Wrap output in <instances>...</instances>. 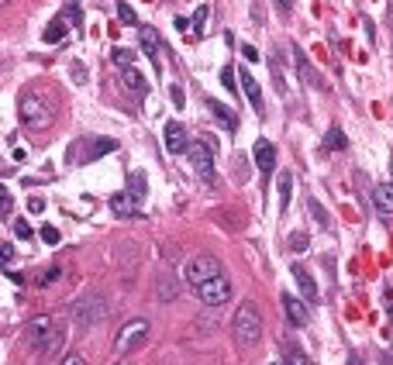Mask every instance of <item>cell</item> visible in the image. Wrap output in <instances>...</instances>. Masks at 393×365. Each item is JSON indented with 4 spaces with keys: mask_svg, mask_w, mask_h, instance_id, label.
Here are the masks:
<instances>
[{
    "mask_svg": "<svg viewBox=\"0 0 393 365\" xmlns=\"http://www.w3.org/2000/svg\"><path fill=\"white\" fill-rule=\"evenodd\" d=\"M238 79H241V90H245L249 104L256 107V110H262V90H259V83H256V76H252L249 69H241V73H238Z\"/></svg>",
    "mask_w": 393,
    "mask_h": 365,
    "instance_id": "9a60e30c",
    "label": "cell"
},
{
    "mask_svg": "<svg viewBox=\"0 0 393 365\" xmlns=\"http://www.w3.org/2000/svg\"><path fill=\"white\" fill-rule=\"evenodd\" d=\"M28 210H31V214H42V210H45V200H42V197H31V200H28Z\"/></svg>",
    "mask_w": 393,
    "mask_h": 365,
    "instance_id": "ab89813d",
    "label": "cell"
},
{
    "mask_svg": "<svg viewBox=\"0 0 393 365\" xmlns=\"http://www.w3.org/2000/svg\"><path fill=\"white\" fill-rule=\"evenodd\" d=\"M7 4H11V0H0V7H7Z\"/></svg>",
    "mask_w": 393,
    "mask_h": 365,
    "instance_id": "ee69618b",
    "label": "cell"
},
{
    "mask_svg": "<svg viewBox=\"0 0 393 365\" xmlns=\"http://www.w3.org/2000/svg\"><path fill=\"white\" fill-rule=\"evenodd\" d=\"M114 149H118V141H110V138H107V141H93V152H90V158L101 156V152H114Z\"/></svg>",
    "mask_w": 393,
    "mask_h": 365,
    "instance_id": "836d02e7",
    "label": "cell"
},
{
    "mask_svg": "<svg viewBox=\"0 0 393 365\" xmlns=\"http://www.w3.org/2000/svg\"><path fill=\"white\" fill-rule=\"evenodd\" d=\"M390 176H393V158H390Z\"/></svg>",
    "mask_w": 393,
    "mask_h": 365,
    "instance_id": "f6af8a7d",
    "label": "cell"
},
{
    "mask_svg": "<svg viewBox=\"0 0 393 365\" xmlns=\"http://www.w3.org/2000/svg\"><path fill=\"white\" fill-rule=\"evenodd\" d=\"M269 365H283V362H269Z\"/></svg>",
    "mask_w": 393,
    "mask_h": 365,
    "instance_id": "bcb514c9",
    "label": "cell"
},
{
    "mask_svg": "<svg viewBox=\"0 0 393 365\" xmlns=\"http://www.w3.org/2000/svg\"><path fill=\"white\" fill-rule=\"evenodd\" d=\"M114 365H125V362H114Z\"/></svg>",
    "mask_w": 393,
    "mask_h": 365,
    "instance_id": "7dc6e473",
    "label": "cell"
},
{
    "mask_svg": "<svg viewBox=\"0 0 393 365\" xmlns=\"http://www.w3.org/2000/svg\"><path fill=\"white\" fill-rule=\"evenodd\" d=\"M197 293H200V303H204V307H224V303L232 300V279H228V276H217V279L204 283Z\"/></svg>",
    "mask_w": 393,
    "mask_h": 365,
    "instance_id": "ba28073f",
    "label": "cell"
},
{
    "mask_svg": "<svg viewBox=\"0 0 393 365\" xmlns=\"http://www.w3.org/2000/svg\"><path fill=\"white\" fill-rule=\"evenodd\" d=\"M280 303H283L287 320L293 324V328H304V324H307V307H304V300H297L293 293H283V296H280Z\"/></svg>",
    "mask_w": 393,
    "mask_h": 365,
    "instance_id": "7c38bea8",
    "label": "cell"
},
{
    "mask_svg": "<svg viewBox=\"0 0 393 365\" xmlns=\"http://www.w3.org/2000/svg\"><path fill=\"white\" fill-rule=\"evenodd\" d=\"M135 200H142L145 197V173H131V190H128Z\"/></svg>",
    "mask_w": 393,
    "mask_h": 365,
    "instance_id": "4316f807",
    "label": "cell"
},
{
    "mask_svg": "<svg viewBox=\"0 0 393 365\" xmlns=\"http://www.w3.org/2000/svg\"><path fill=\"white\" fill-rule=\"evenodd\" d=\"M118 18H121L125 25H135V11H131V4H118Z\"/></svg>",
    "mask_w": 393,
    "mask_h": 365,
    "instance_id": "d590c367",
    "label": "cell"
},
{
    "mask_svg": "<svg viewBox=\"0 0 393 365\" xmlns=\"http://www.w3.org/2000/svg\"><path fill=\"white\" fill-rule=\"evenodd\" d=\"M11 262H14V245L0 241V265H11Z\"/></svg>",
    "mask_w": 393,
    "mask_h": 365,
    "instance_id": "e575fe53",
    "label": "cell"
},
{
    "mask_svg": "<svg viewBox=\"0 0 393 365\" xmlns=\"http://www.w3.org/2000/svg\"><path fill=\"white\" fill-rule=\"evenodd\" d=\"M62 365H86V362H83V355H76V352H69V355L62 359Z\"/></svg>",
    "mask_w": 393,
    "mask_h": 365,
    "instance_id": "60d3db41",
    "label": "cell"
},
{
    "mask_svg": "<svg viewBox=\"0 0 393 365\" xmlns=\"http://www.w3.org/2000/svg\"><path fill=\"white\" fill-rule=\"evenodd\" d=\"M186 158H190V166L197 169V176H204L207 182H214V149H210L207 141H190Z\"/></svg>",
    "mask_w": 393,
    "mask_h": 365,
    "instance_id": "52a82bcc",
    "label": "cell"
},
{
    "mask_svg": "<svg viewBox=\"0 0 393 365\" xmlns=\"http://www.w3.org/2000/svg\"><path fill=\"white\" fill-rule=\"evenodd\" d=\"M166 149H169L173 156H183L186 149H190V138H186L183 124H176V121L166 124Z\"/></svg>",
    "mask_w": 393,
    "mask_h": 365,
    "instance_id": "4fadbf2b",
    "label": "cell"
},
{
    "mask_svg": "<svg viewBox=\"0 0 393 365\" xmlns=\"http://www.w3.org/2000/svg\"><path fill=\"white\" fill-rule=\"evenodd\" d=\"M11 210H14V197H11V190L0 182V217H11Z\"/></svg>",
    "mask_w": 393,
    "mask_h": 365,
    "instance_id": "484cf974",
    "label": "cell"
},
{
    "mask_svg": "<svg viewBox=\"0 0 393 365\" xmlns=\"http://www.w3.org/2000/svg\"><path fill=\"white\" fill-rule=\"evenodd\" d=\"M186 283H193V286L200 289L204 283H210V279H217V276H224V269H221V262L210 259V255H200V259H190L186 262Z\"/></svg>",
    "mask_w": 393,
    "mask_h": 365,
    "instance_id": "8992f818",
    "label": "cell"
},
{
    "mask_svg": "<svg viewBox=\"0 0 393 365\" xmlns=\"http://www.w3.org/2000/svg\"><path fill=\"white\" fill-rule=\"evenodd\" d=\"M372 200H376V207L383 210V214H393V182H380L372 190Z\"/></svg>",
    "mask_w": 393,
    "mask_h": 365,
    "instance_id": "e0dca14e",
    "label": "cell"
},
{
    "mask_svg": "<svg viewBox=\"0 0 393 365\" xmlns=\"http://www.w3.org/2000/svg\"><path fill=\"white\" fill-rule=\"evenodd\" d=\"M345 145H348V141H345V131H341V128L328 131V138H324V149H328V152H341Z\"/></svg>",
    "mask_w": 393,
    "mask_h": 365,
    "instance_id": "7402d4cb",
    "label": "cell"
},
{
    "mask_svg": "<svg viewBox=\"0 0 393 365\" xmlns=\"http://www.w3.org/2000/svg\"><path fill=\"white\" fill-rule=\"evenodd\" d=\"M18 114H21V124L31 131H45L52 128L55 121V100L49 90H42V86H31L25 90L21 97H18Z\"/></svg>",
    "mask_w": 393,
    "mask_h": 365,
    "instance_id": "6da1fadb",
    "label": "cell"
},
{
    "mask_svg": "<svg viewBox=\"0 0 393 365\" xmlns=\"http://www.w3.org/2000/svg\"><path fill=\"white\" fill-rule=\"evenodd\" d=\"M235 69H232V66H224V69H221V86H224V90H232V93H235L238 90V83H235Z\"/></svg>",
    "mask_w": 393,
    "mask_h": 365,
    "instance_id": "f546056e",
    "label": "cell"
},
{
    "mask_svg": "<svg viewBox=\"0 0 393 365\" xmlns=\"http://www.w3.org/2000/svg\"><path fill=\"white\" fill-rule=\"evenodd\" d=\"M241 55H245V59H249V62H256V59H259V52H256V49H252V45H241Z\"/></svg>",
    "mask_w": 393,
    "mask_h": 365,
    "instance_id": "b9f144b4",
    "label": "cell"
},
{
    "mask_svg": "<svg viewBox=\"0 0 393 365\" xmlns=\"http://www.w3.org/2000/svg\"><path fill=\"white\" fill-rule=\"evenodd\" d=\"M28 344L42 355H55L62 348V328H55L52 317H35L28 324Z\"/></svg>",
    "mask_w": 393,
    "mask_h": 365,
    "instance_id": "7a4b0ae2",
    "label": "cell"
},
{
    "mask_svg": "<svg viewBox=\"0 0 393 365\" xmlns=\"http://www.w3.org/2000/svg\"><path fill=\"white\" fill-rule=\"evenodd\" d=\"M149 335H152V328H149V320H128L121 331H118V341H114V348H118V355H128V352H135V348H142L145 341H149Z\"/></svg>",
    "mask_w": 393,
    "mask_h": 365,
    "instance_id": "277c9868",
    "label": "cell"
},
{
    "mask_svg": "<svg viewBox=\"0 0 393 365\" xmlns=\"http://www.w3.org/2000/svg\"><path fill=\"white\" fill-rule=\"evenodd\" d=\"M256 166H259L262 173H273L276 169V145L273 141H256Z\"/></svg>",
    "mask_w": 393,
    "mask_h": 365,
    "instance_id": "5bb4252c",
    "label": "cell"
},
{
    "mask_svg": "<svg viewBox=\"0 0 393 365\" xmlns=\"http://www.w3.org/2000/svg\"><path fill=\"white\" fill-rule=\"evenodd\" d=\"M69 73H73L76 83H83V79H86V66H83V62H73V66H69Z\"/></svg>",
    "mask_w": 393,
    "mask_h": 365,
    "instance_id": "74e56055",
    "label": "cell"
},
{
    "mask_svg": "<svg viewBox=\"0 0 393 365\" xmlns=\"http://www.w3.org/2000/svg\"><path fill=\"white\" fill-rule=\"evenodd\" d=\"M66 31H69V25H66V21H62V14H59L52 25L45 28V35H42V38H45L49 45H55V42H62V38H66Z\"/></svg>",
    "mask_w": 393,
    "mask_h": 365,
    "instance_id": "44dd1931",
    "label": "cell"
},
{
    "mask_svg": "<svg viewBox=\"0 0 393 365\" xmlns=\"http://www.w3.org/2000/svg\"><path fill=\"white\" fill-rule=\"evenodd\" d=\"M42 241H45V245H59V241H62V235H59V228H52V224H45V228H42Z\"/></svg>",
    "mask_w": 393,
    "mask_h": 365,
    "instance_id": "1f68e13d",
    "label": "cell"
},
{
    "mask_svg": "<svg viewBox=\"0 0 393 365\" xmlns=\"http://www.w3.org/2000/svg\"><path fill=\"white\" fill-rule=\"evenodd\" d=\"M207 4H200V7H197V11H193V18H190V25H193V38H197V35H204V28H207Z\"/></svg>",
    "mask_w": 393,
    "mask_h": 365,
    "instance_id": "603a6c76",
    "label": "cell"
},
{
    "mask_svg": "<svg viewBox=\"0 0 393 365\" xmlns=\"http://www.w3.org/2000/svg\"><path fill=\"white\" fill-rule=\"evenodd\" d=\"M62 21H66V25H79V21H83V11H79L73 0L66 4V11H62Z\"/></svg>",
    "mask_w": 393,
    "mask_h": 365,
    "instance_id": "83f0119b",
    "label": "cell"
},
{
    "mask_svg": "<svg viewBox=\"0 0 393 365\" xmlns=\"http://www.w3.org/2000/svg\"><path fill=\"white\" fill-rule=\"evenodd\" d=\"M156 289H159V296H162V300H176V286H173L169 279H159Z\"/></svg>",
    "mask_w": 393,
    "mask_h": 365,
    "instance_id": "4dcf8cb0",
    "label": "cell"
},
{
    "mask_svg": "<svg viewBox=\"0 0 393 365\" xmlns=\"http://www.w3.org/2000/svg\"><path fill=\"white\" fill-rule=\"evenodd\" d=\"M69 313H73V320H76L79 328H97L107 317V307L101 296H83V300H76V303L69 307Z\"/></svg>",
    "mask_w": 393,
    "mask_h": 365,
    "instance_id": "5b68a950",
    "label": "cell"
},
{
    "mask_svg": "<svg viewBox=\"0 0 393 365\" xmlns=\"http://www.w3.org/2000/svg\"><path fill=\"white\" fill-rule=\"evenodd\" d=\"M14 235L21 238V241H28L31 238V224L28 221H14Z\"/></svg>",
    "mask_w": 393,
    "mask_h": 365,
    "instance_id": "8d00e7d4",
    "label": "cell"
},
{
    "mask_svg": "<svg viewBox=\"0 0 393 365\" xmlns=\"http://www.w3.org/2000/svg\"><path fill=\"white\" fill-rule=\"evenodd\" d=\"M262 338V317L256 311V303H241L235 311V341L241 348H252Z\"/></svg>",
    "mask_w": 393,
    "mask_h": 365,
    "instance_id": "3957f363",
    "label": "cell"
},
{
    "mask_svg": "<svg viewBox=\"0 0 393 365\" xmlns=\"http://www.w3.org/2000/svg\"><path fill=\"white\" fill-rule=\"evenodd\" d=\"M110 59H114V66H118V69H125V73H128V69H135L138 52H131V49H125V45H118V49L110 52Z\"/></svg>",
    "mask_w": 393,
    "mask_h": 365,
    "instance_id": "ffe728a7",
    "label": "cell"
},
{
    "mask_svg": "<svg viewBox=\"0 0 393 365\" xmlns=\"http://www.w3.org/2000/svg\"><path fill=\"white\" fill-rule=\"evenodd\" d=\"M290 248H293V252H304V248H307V235H304V231H293V235H290Z\"/></svg>",
    "mask_w": 393,
    "mask_h": 365,
    "instance_id": "d6a6232c",
    "label": "cell"
},
{
    "mask_svg": "<svg viewBox=\"0 0 393 365\" xmlns=\"http://www.w3.org/2000/svg\"><path fill=\"white\" fill-rule=\"evenodd\" d=\"M276 190H280V210H287L290 207V193H293V176H290V173H283Z\"/></svg>",
    "mask_w": 393,
    "mask_h": 365,
    "instance_id": "cb8c5ba5",
    "label": "cell"
},
{
    "mask_svg": "<svg viewBox=\"0 0 393 365\" xmlns=\"http://www.w3.org/2000/svg\"><path fill=\"white\" fill-rule=\"evenodd\" d=\"M138 204H142V200H135L131 193H114V197H110V214L121 217V221L142 217V207H138Z\"/></svg>",
    "mask_w": 393,
    "mask_h": 365,
    "instance_id": "9c48e42d",
    "label": "cell"
},
{
    "mask_svg": "<svg viewBox=\"0 0 393 365\" xmlns=\"http://www.w3.org/2000/svg\"><path fill=\"white\" fill-rule=\"evenodd\" d=\"M138 45H142V52L149 55V59L156 62V69H159V62H162V42H159L156 28H149V25L138 28Z\"/></svg>",
    "mask_w": 393,
    "mask_h": 365,
    "instance_id": "30bf717a",
    "label": "cell"
},
{
    "mask_svg": "<svg viewBox=\"0 0 393 365\" xmlns=\"http://www.w3.org/2000/svg\"><path fill=\"white\" fill-rule=\"evenodd\" d=\"M290 272H293V279H297L300 300H304V303H317V283H314V276H311L304 265H293Z\"/></svg>",
    "mask_w": 393,
    "mask_h": 365,
    "instance_id": "8fae6325",
    "label": "cell"
},
{
    "mask_svg": "<svg viewBox=\"0 0 393 365\" xmlns=\"http://www.w3.org/2000/svg\"><path fill=\"white\" fill-rule=\"evenodd\" d=\"M125 86H128L131 93L138 97V100H142V97L149 93V83H145V76H142L138 69H128V73H125Z\"/></svg>",
    "mask_w": 393,
    "mask_h": 365,
    "instance_id": "d6986e66",
    "label": "cell"
},
{
    "mask_svg": "<svg viewBox=\"0 0 393 365\" xmlns=\"http://www.w3.org/2000/svg\"><path fill=\"white\" fill-rule=\"evenodd\" d=\"M59 272H62V269H38L31 279H35L38 286H49V283H55V279H59Z\"/></svg>",
    "mask_w": 393,
    "mask_h": 365,
    "instance_id": "d4e9b609",
    "label": "cell"
},
{
    "mask_svg": "<svg viewBox=\"0 0 393 365\" xmlns=\"http://www.w3.org/2000/svg\"><path fill=\"white\" fill-rule=\"evenodd\" d=\"M169 97H173V104H176V107H186V97H183V90H180V86H169Z\"/></svg>",
    "mask_w": 393,
    "mask_h": 365,
    "instance_id": "f35d334b",
    "label": "cell"
},
{
    "mask_svg": "<svg viewBox=\"0 0 393 365\" xmlns=\"http://www.w3.org/2000/svg\"><path fill=\"white\" fill-rule=\"evenodd\" d=\"M293 62H297V69H300V76H304V83H307V86H321V79H317V73H314V69H311V62H307V55L300 52V49L293 52Z\"/></svg>",
    "mask_w": 393,
    "mask_h": 365,
    "instance_id": "ac0fdd59",
    "label": "cell"
},
{
    "mask_svg": "<svg viewBox=\"0 0 393 365\" xmlns=\"http://www.w3.org/2000/svg\"><path fill=\"white\" fill-rule=\"evenodd\" d=\"M307 210H311V214H314V221H317V224H321V228H328V214H324V207H321V204H317L314 197H311V200H307Z\"/></svg>",
    "mask_w": 393,
    "mask_h": 365,
    "instance_id": "f1b7e54d",
    "label": "cell"
},
{
    "mask_svg": "<svg viewBox=\"0 0 393 365\" xmlns=\"http://www.w3.org/2000/svg\"><path fill=\"white\" fill-rule=\"evenodd\" d=\"M210 114H214V121H217V124H221V128L224 131H235L238 128V121H235V114H232V110H228V107L224 104H217V100H210Z\"/></svg>",
    "mask_w": 393,
    "mask_h": 365,
    "instance_id": "2e32d148",
    "label": "cell"
},
{
    "mask_svg": "<svg viewBox=\"0 0 393 365\" xmlns=\"http://www.w3.org/2000/svg\"><path fill=\"white\" fill-rule=\"evenodd\" d=\"M276 7H280V11H290V7H293V0H276Z\"/></svg>",
    "mask_w": 393,
    "mask_h": 365,
    "instance_id": "7bdbcfd3",
    "label": "cell"
}]
</instances>
